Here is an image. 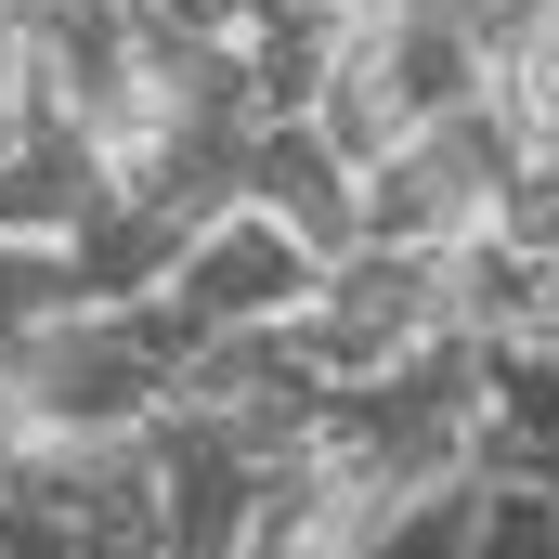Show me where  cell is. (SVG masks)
<instances>
[{
  "mask_svg": "<svg viewBox=\"0 0 559 559\" xmlns=\"http://www.w3.org/2000/svg\"><path fill=\"white\" fill-rule=\"evenodd\" d=\"M0 391H13V442H118V429H143L169 404V378L143 365V338L105 299H79L39 338H13L0 352Z\"/></svg>",
  "mask_w": 559,
  "mask_h": 559,
  "instance_id": "obj_1",
  "label": "cell"
},
{
  "mask_svg": "<svg viewBox=\"0 0 559 559\" xmlns=\"http://www.w3.org/2000/svg\"><path fill=\"white\" fill-rule=\"evenodd\" d=\"M312 274H325V261L286 235L274 209H248V195H235V209H209V222L182 235L169 299H182L195 325H248V312H312Z\"/></svg>",
  "mask_w": 559,
  "mask_h": 559,
  "instance_id": "obj_2",
  "label": "cell"
},
{
  "mask_svg": "<svg viewBox=\"0 0 559 559\" xmlns=\"http://www.w3.org/2000/svg\"><path fill=\"white\" fill-rule=\"evenodd\" d=\"M235 195H248V209H274V222L299 235V248H312V261L365 248V195H352V156L312 131V118H261V131H248V169H235Z\"/></svg>",
  "mask_w": 559,
  "mask_h": 559,
  "instance_id": "obj_3",
  "label": "cell"
},
{
  "mask_svg": "<svg viewBox=\"0 0 559 559\" xmlns=\"http://www.w3.org/2000/svg\"><path fill=\"white\" fill-rule=\"evenodd\" d=\"M92 195H105V143H92V118L26 105V118L0 131V235H66Z\"/></svg>",
  "mask_w": 559,
  "mask_h": 559,
  "instance_id": "obj_4",
  "label": "cell"
},
{
  "mask_svg": "<svg viewBox=\"0 0 559 559\" xmlns=\"http://www.w3.org/2000/svg\"><path fill=\"white\" fill-rule=\"evenodd\" d=\"M182 235H195V209L105 182V195L66 222V261H79V286H92V299H143V286H169V274H182Z\"/></svg>",
  "mask_w": 559,
  "mask_h": 559,
  "instance_id": "obj_5",
  "label": "cell"
},
{
  "mask_svg": "<svg viewBox=\"0 0 559 559\" xmlns=\"http://www.w3.org/2000/svg\"><path fill=\"white\" fill-rule=\"evenodd\" d=\"M378 66H391V92L417 105V118H442V105H468L495 66H481V39L455 26V13H429V0H404L391 26H378Z\"/></svg>",
  "mask_w": 559,
  "mask_h": 559,
  "instance_id": "obj_6",
  "label": "cell"
},
{
  "mask_svg": "<svg viewBox=\"0 0 559 559\" xmlns=\"http://www.w3.org/2000/svg\"><path fill=\"white\" fill-rule=\"evenodd\" d=\"M338 559H468V468L455 481H404V495H365Z\"/></svg>",
  "mask_w": 559,
  "mask_h": 559,
  "instance_id": "obj_7",
  "label": "cell"
},
{
  "mask_svg": "<svg viewBox=\"0 0 559 559\" xmlns=\"http://www.w3.org/2000/svg\"><path fill=\"white\" fill-rule=\"evenodd\" d=\"M521 299H534V261L495 248L481 222L442 248V325H468V338H521Z\"/></svg>",
  "mask_w": 559,
  "mask_h": 559,
  "instance_id": "obj_8",
  "label": "cell"
},
{
  "mask_svg": "<svg viewBox=\"0 0 559 559\" xmlns=\"http://www.w3.org/2000/svg\"><path fill=\"white\" fill-rule=\"evenodd\" d=\"M468 559H559V481H468Z\"/></svg>",
  "mask_w": 559,
  "mask_h": 559,
  "instance_id": "obj_9",
  "label": "cell"
},
{
  "mask_svg": "<svg viewBox=\"0 0 559 559\" xmlns=\"http://www.w3.org/2000/svg\"><path fill=\"white\" fill-rule=\"evenodd\" d=\"M92 286H79V261H66V235H0V352L13 338H39L52 312H79Z\"/></svg>",
  "mask_w": 559,
  "mask_h": 559,
  "instance_id": "obj_10",
  "label": "cell"
},
{
  "mask_svg": "<svg viewBox=\"0 0 559 559\" xmlns=\"http://www.w3.org/2000/svg\"><path fill=\"white\" fill-rule=\"evenodd\" d=\"M481 235H495V248H521V261H559V156H547V143L481 195Z\"/></svg>",
  "mask_w": 559,
  "mask_h": 559,
  "instance_id": "obj_11",
  "label": "cell"
},
{
  "mask_svg": "<svg viewBox=\"0 0 559 559\" xmlns=\"http://www.w3.org/2000/svg\"><path fill=\"white\" fill-rule=\"evenodd\" d=\"M143 39H235L248 26V0H118Z\"/></svg>",
  "mask_w": 559,
  "mask_h": 559,
  "instance_id": "obj_12",
  "label": "cell"
},
{
  "mask_svg": "<svg viewBox=\"0 0 559 559\" xmlns=\"http://www.w3.org/2000/svg\"><path fill=\"white\" fill-rule=\"evenodd\" d=\"M521 338L559 352V261H534V299H521Z\"/></svg>",
  "mask_w": 559,
  "mask_h": 559,
  "instance_id": "obj_13",
  "label": "cell"
},
{
  "mask_svg": "<svg viewBox=\"0 0 559 559\" xmlns=\"http://www.w3.org/2000/svg\"><path fill=\"white\" fill-rule=\"evenodd\" d=\"M79 559H156V534H92Z\"/></svg>",
  "mask_w": 559,
  "mask_h": 559,
  "instance_id": "obj_14",
  "label": "cell"
},
{
  "mask_svg": "<svg viewBox=\"0 0 559 559\" xmlns=\"http://www.w3.org/2000/svg\"><path fill=\"white\" fill-rule=\"evenodd\" d=\"M0 13H13V26H52V13H66V0H0Z\"/></svg>",
  "mask_w": 559,
  "mask_h": 559,
  "instance_id": "obj_15",
  "label": "cell"
}]
</instances>
